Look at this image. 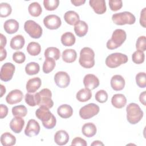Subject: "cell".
<instances>
[{
	"instance_id": "ee69618b",
	"label": "cell",
	"mask_w": 146,
	"mask_h": 146,
	"mask_svg": "<svg viewBox=\"0 0 146 146\" xmlns=\"http://www.w3.org/2000/svg\"><path fill=\"white\" fill-rule=\"evenodd\" d=\"M136 48L137 50L145 51L146 50V38L145 36H139L136 43Z\"/></svg>"
},
{
	"instance_id": "2e32d148",
	"label": "cell",
	"mask_w": 146,
	"mask_h": 146,
	"mask_svg": "<svg viewBox=\"0 0 146 146\" xmlns=\"http://www.w3.org/2000/svg\"><path fill=\"white\" fill-rule=\"evenodd\" d=\"M89 3L94 11L98 14H103L106 11L107 7L104 0H90Z\"/></svg>"
},
{
	"instance_id": "9c48e42d",
	"label": "cell",
	"mask_w": 146,
	"mask_h": 146,
	"mask_svg": "<svg viewBox=\"0 0 146 146\" xmlns=\"http://www.w3.org/2000/svg\"><path fill=\"white\" fill-rule=\"evenodd\" d=\"M39 106H45L48 108L53 107L54 102L51 99V91L48 88H43L38 92Z\"/></svg>"
},
{
	"instance_id": "74e56055",
	"label": "cell",
	"mask_w": 146,
	"mask_h": 146,
	"mask_svg": "<svg viewBox=\"0 0 146 146\" xmlns=\"http://www.w3.org/2000/svg\"><path fill=\"white\" fill-rule=\"evenodd\" d=\"M25 100L26 103L31 107H34L38 105V92L35 94L27 93L25 95Z\"/></svg>"
},
{
	"instance_id": "4fadbf2b",
	"label": "cell",
	"mask_w": 146,
	"mask_h": 146,
	"mask_svg": "<svg viewBox=\"0 0 146 146\" xmlns=\"http://www.w3.org/2000/svg\"><path fill=\"white\" fill-rule=\"evenodd\" d=\"M40 125L38 121L34 119L29 120L26 127L25 129V133L29 137L36 136L40 132Z\"/></svg>"
},
{
	"instance_id": "7dc6e473",
	"label": "cell",
	"mask_w": 146,
	"mask_h": 146,
	"mask_svg": "<svg viewBox=\"0 0 146 146\" xmlns=\"http://www.w3.org/2000/svg\"><path fill=\"white\" fill-rule=\"evenodd\" d=\"M71 145H81V146H87V143L86 141L85 140L79 137H76L74 138L72 142H71Z\"/></svg>"
},
{
	"instance_id": "ffe728a7",
	"label": "cell",
	"mask_w": 146,
	"mask_h": 146,
	"mask_svg": "<svg viewBox=\"0 0 146 146\" xmlns=\"http://www.w3.org/2000/svg\"><path fill=\"white\" fill-rule=\"evenodd\" d=\"M19 23L14 19H10L6 21L3 24L5 31L9 34L15 33L19 29Z\"/></svg>"
},
{
	"instance_id": "6da1fadb",
	"label": "cell",
	"mask_w": 146,
	"mask_h": 146,
	"mask_svg": "<svg viewBox=\"0 0 146 146\" xmlns=\"http://www.w3.org/2000/svg\"><path fill=\"white\" fill-rule=\"evenodd\" d=\"M48 109L45 106H40L35 111V115L42 121L44 127L47 129H52L56 125V120Z\"/></svg>"
},
{
	"instance_id": "8d00e7d4",
	"label": "cell",
	"mask_w": 146,
	"mask_h": 146,
	"mask_svg": "<svg viewBox=\"0 0 146 146\" xmlns=\"http://www.w3.org/2000/svg\"><path fill=\"white\" fill-rule=\"evenodd\" d=\"M12 113L15 116L25 117L27 113V110L23 105H19L14 106L12 108Z\"/></svg>"
},
{
	"instance_id": "7bdbcfd3",
	"label": "cell",
	"mask_w": 146,
	"mask_h": 146,
	"mask_svg": "<svg viewBox=\"0 0 146 146\" xmlns=\"http://www.w3.org/2000/svg\"><path fill=\"white\" fill-rule=\"evenodd\" d=\"M96 100L100 103H103L107 102L108 99V94L105 90H99L95 95Z\"/></svg>"
},
{
	"instance_id": "484cf974",
	"label": "cell",
	"mask_w": 146,
	"mask_h": 146,
	"mask_svg": "<svg viewBox=\"0 0 146 146\" xmlns=\"http://www.w3.org/2000/svg\"><path fill=\"white\" fill-rule=\"evenodd\" d=\"M97 129L96 125L92 123H85L82 128V133L87 137H91L96 133Z\"/></svg>"
},
{
	"instance_id": "4316f807",
	"label": "cell",
	"mask_w": 146,
	"mask_h": 146,
	"mask_svg": "<svg viewBox=\"0 0 146 146\" xmlns=\"http://www.w3.org/2000/svg\"><path fill=\"white\" fill-rule=\"evenodd\" d=\"M64 21L70 25H75L79 21L80 18L77 13L70 10L65 13L64 15Z\"/></svg>"
},
{
	"instance_id": "8fae6325",
	"label": "cell",
	"mask_w": 146,
	"mask_h": 146,
	"mask_svg": "<svg viewBox=\"0 0 146 146\" xmlns=\"http://www.w3.org/2000/svg\"><path fill=\"white\" fill-rule=\"evenodd\" d=\"M43 23L48 29L56 30L61 26L62 21L58 15L50 14L44 17L43 19Z\"/></svg>"
},
{
	"instance_id": "9a60e30c",
	"label": "cell",
	"mask_w": 146,
	"mask_h": 146,
	"mask_svg": "<svg viewBox=\"0 0 146 146\" xmlns=\"http://www.w3.org/2000/svg\"><path fill=\"white\" fill-rule=\"evenodd\" d=\"M23 93L19 90L11 91L6 97V101L9 104H15L21 102L23 99Z\"/></svg>"
},
{
	"instance_id": "7c38bea8",
	"label": "cell",
	"mask_w": 146,
	"mask_h": 146,
	"mask_svg": "<svg viewBox=\"0 0 146 146\" xmlns=\"http://www.w3.org/2000/svg\"><path fill=\"white\" fill-rule=\"evenodd\" d=\"M54 81L58 87L66 88L70 84V78L66 72L59 71L54 76Z\"/></svg>"
},
{
	"instance_id": "f5cc1de1",
	"label": "cell",
	"mask_w": 146,
	"mask_h": 146,
	"mask_svg": "<svg viewBox=\"0 0 146 146\" xmlns=\"http://www.w3.org/2000/svg\"><path fill=\"white\" fill-rule=\"evenodd\" d=\"M0 52H1L0 60L2 61L6 58L7 52H6V50L4 48H0Z\"/></svg>"
},
{
	"instance_id": "f6af8a7d",
	"label": "cell",
	"mask_w": 146,
	"mask_h": 146,
	"mask_svg": "<svg viewBox=\"0 0 146 146\" xmlns=\"http://www.w3.org/2000/svg\"><path fill=\"white\" fill-rule=\"evenodd\" d=\"M108 3L111 10L113 11L120 10L123 6V2L121 0H110Z\"/></svg>"
},
{
	"instance_id": "cb8c5ba5",
	"label": "cell",
	"mask_w": 146,
	"mask_h": 146,
	"mask_svg": "<svg viewBox=\"0 0 146 146\" xmlns=\"http://www.w3.org/2000/svg\"><path fill=\"white\" fill-rule=\"evenodd\" d=\"M88 25L83 21H79L74 26V31L79 37L85 36L88 32Z\"/></svg>"
},
{
	"instance_id": "5b68a950",
	"label": "cell",
	"mask_w": 146,
	"mask_h": 146,
	"mask_svg": "<svg viewBox=\"0 0 146 146\" xmlns=\"http://www.w3.org/2000/svg\"><path fill=\"white\" fill-rule=\"evenodd\" d=\"M128 56L120 52H115L109 55L106 59V64L110 68H113L128 62Z\"/></svg>"
},
{
	"instance_id": "60d3db41",
	"label": "cell",
	"mask_w": 146,
	"mask_h": 146,
	"mask_svg": "<svg viewBox=\"0 0 146 146\" xmlns=\"http://www.w3.org/2000/svg\"><path fill=\"white\" fill-rule=\"evenodd\" d=\"M59 5L58 0H44L43 5L44 8L48 11H53L55 10Z\"/></svg>"
},
{
	"instance_id": "7a4b0ae2",
	"label": "cell",
	"mask_w": 146,
	"mask_h": 146,
	"mask_svg": "<svg viewBox=\"0 0 146 146\" xmlns=\"http://www.w3.org/2000/svg\"><path fill=\"white\" fill-rule=\"evenodd\" d=\"M127 119L131 124L139 123L143 117V112L139 106L135 103H129L126 107Z\"/></svg>"
},
{
	"instance_id": "277c9868",
	"label": "cell",
	"mask_w": 146,
	"mask_h": 146,
	"mask_svg": "<svg viewBox=\"0 0 146 146\" xmlns=\"http://www.w3.org/2000/svg\"><path fill=\"white\" fill-rule=\"evenodd\" d=\"M126 38L127 34L124 30L119 29L115 30L112 33L111 38L107 42V48L113 50L118 48L124 42Z\"/></svg>"
},
{
	"instance_id": "4dcf8cb0",
	"label": "cell",
	"mask_w": 146,
	"mask_h": 146,
	"mask_svg": "<svg viewBox=\"0 0 146 146\" xmlns=\"http://www.w3.org/2000/svg\"><path fill=\"white\" fill-rule=\"evenodd\" d=\"M75 36L71 32H66L61 36V42L65 46H72L75 43Z\"/></svg>"
},
{
	"instance_id": "5bb4252c",
	"label": "cell",
	"mask_w": 146,
	"mask_h": 146,
	"mask_svg": "<svg viewBox=\"0 0 146 146\" xmlns=\"http://www.w3.org/2000/svg\"><path fill=\"white\" fill-rule=\"evenodd\" d=\"M83 84L85 88L92 90L97 88L99 85V80L94 74H89L85 75L83 79Z\"/></svg>"
},
{
	"instance_id": "9f6ffc18",
	"label": "cell",
	"mask_w": 146,
	"mask_h": 146,
	"mask_svg": "<svg viewBox=\"0 0 146 146\" xmlns=\"http://www.w3.org/2000/svg\"><path fill=\"white\" fill-rule=\"evenodd\" d=\"M0 88H1V97H2L3 94H5L6 92V88L2 84L0 85Z\"/></svg>"
},
{
	"instance_id": "f907efd6",
	"label": "cell",
	"mask_w": 146,
	"mask_h": 146,
	"mask_svg": "<svg viewBox=\"0 0 146 146\" xmlns=\"http://www.w3.org/2000/svg\"><path fill=\"white\" fill-rule=\"evenodd\" d=\"M1 38V43H0V48H4L7 43V39L5 36H4L2 34H0Z\"/></svg>"
},
{
	"instance_id": "ab89813d",
	"label": "cell",
	"mask_w": 146,
	"mask_h": 146,
	"mask_svg": "<svg viewBox=\"0 0 146 146\" xmlns=\"http://www.w3.org/2000/svg\"><path fill=\"white\" fill-rule=\"evenodd\" d=\"M145 55L143 51L137 50L135 51L132 55V59L133 63L136 64H141L144 62Z\"/></svg>"
},
{
	"instance_id": "603a6c76",
	"label": "cell",
	"mask_w": 146,
	"mask_h": 146,
	"mask_svg": "<svg viewBox=\"0 0 146 146\" xmlns=\"http://www.w3.org/2000/svg\"><path fill=\"white\" fill-rule=\"evenodd\" d=\"M25 43L24 37L22 35H17L13 37L10 40V47L15 50H20L23 48Z\"/></svg>"
},
{
	"instance_id": "e0dca14e",
	"label": "cell",
	"mask_w": 146,
	"mask_h": 146,
	"mask_svg": "<svg viewBox=\"0 0 146 146\" xmlns=\"http://www.w3.org/2000/svg\"><path fill=\"white\" fill-rule=\"evenodd\" d=\"M125 80L120 75H113L111 79V86L115 91H121L125 86Z\"/></svg>"
},
{
	"instance_id": "11a10c76",
	"label": "cell",
	"mask_w": 146,
	"mask_h": 146,
	"mask_svg": "<svg viewBox=\"0 0 146 146\" xmlns=\"http://www.w3.org/2000/svg\"><path fill=\"white\" fill-rule=\"evenodd\" d=\"M91 145H92V146L93 145H94V146H96V145H104V144L102 141H100L99 140H95L93 143H91Z\"/></svg>"
},
{
	"instance_id": "d590c367",
	"label": "cell",
	"mask_w": 146,
	"mask_h": 146,
	"mask_svg": "<svg viewBox=\"0 0 146 146\" xmlns=\"http://www.w3.org/2000/svg\"><path fill=\"white\" fill-rule=\"evenodd\" d=\"M40 70V66L36 62H30L26 64L25 67V71L27 74L33 75L37 74Z\"/></svg>"
},
{
	"instance_id": "bcb514c9",
	"label": "cell",
	"mask_w": 146,
	"mask_h": 146,
	"mask_svg": "<svg viewBox=\"0 0 146 146\" xmlns=\"http://www.w3.org/2000/svg\"><path fill=\"white\" fill-rule=\"evenodd\" d=\"M13 59L17 63L21 64L25 61L26 56L23 52L16 51L13 55Z\"/></svg>"
},
{
	"instance_id": "52a82bcc",
	"label": "cell",
	"mask_w": 146,
	"mask_h": 146,
	"mask_svg": "<svg viewBox=\"0 0 146 146\" xmlns=\"http://www.w3.org/2000/svg\"><path fill=\"white\" fill-rule=\"evenodd\" d=\"M25 31L33 38L38 39L42 35V28L33 20H28L24 24Z\"/></svg>"
},
{
	"instance_id": "d6a6232c",
	"label": "cell",
	"mask_w": 146,
	"mask_h": 146,
	"mask_svg": "<svg viewBox=\"0 0 146 146\" xmlns=\"http://www.w3.org/2000/svg\"><path fill=\"white\" fill-rule=\"evenodd\" d=\"M60 56V50L55 47H50L46 49L44 51L45 58H51L55 60H58Z\"/></svg>"
},
{
	"instance_id": "1f68e13d",
	"label": "cell",
	"mask_w": 146,
	"mask_h": 146,
	"mask_svg": "<svg viewBox=\"0 0 146 146\" xmlns=\"http://www.w3.org/2000/svg\"><path fill=\"white\" fill-rule=\"evenodd\" d=\"M28 11L31 16L37 17L41 14L42 12V9L39 3L34 2L29 5L28 7Z\"/></svg>"
},
{
	"instance_id": "b9f144b4",
	"label": "cell",
	"mask_w": 146,
	"mask_h": 146,
	"mask_svg": "<svg viewBox=\"0 0 146 146\" xmlns=\"http://www.w3.org/2000/svg\"><path fill=\"white\" fill-rule=\"evenodd\" d=\"M136 82L140 88H145L146 87V75L144 72H139L136 75Z\"/></svg>"
},
{
	"instance_id": "681fc988",
	"label": "cell",
	"mask_w": 146,
	"mask_h": 146,
	"mask_svg": "<svg viewBox=\"0 0 146 146\" xmlns=\"http://www.w3.org/2000/svg\"><path fill=\"white\" fill-rule=\"evenodd\" d=\"M0 118L3 119L7 115L8 108L6 105L1 104L0 106Z\"/></svg>"
},
{
	"instance_id": "816d5d0a",
	"label": "cell",
	"mask_w": 146,
	"mask_h": 146,
	"mask_svg": "<svg viewBox=\"0 0 146 146\" xmlns=\"http://www.w3.org/2000/svg\"><path fill=\"white\" fill-rule=\"evenodd\" d=\"M71 2L75 6H79L83 5L85 2V0H71Z\"/></svg>"
},
{
	"instance_id": "e575fe53",
	"label": "cell",
	"mask_w": 146,
	"mask_h": 146,
	"mask_svg": "<svg viewBox=\"0 0 146 146\" xmlns=\"http://www.w3.org/2000/svg\"><path fill=\"white\" fill-rule=\"evenodd\" d=\"M56 66L55 59L51 58H46L43 64V71L45 74L51 72Z\"/></svg>"
},
{
	"instance_id": "8992f818",
	"label": "cell",
	"mask_w": 146,
	"mask_h": 146,
	"mask_svg": "<svg viewBox=\"0 0 146 146\" xmlns=\"http://www.w3.org/2000/svg\"><path fill=\"white\" fill-rule=\"evenodd\" d=\"M113 22L117 25H132L135 22L136 18L133 14L128 11L115 13L112 16Z\"/></svg>"
},
{
	"instance_id": "c3c4849f",
	"label": "cell",
	"mask_w": 146,
	"mask_h": 146,
	"mask_svg": "<svg viewBox=\"0 0 146 146\" xmlns=\"http://www.w3.org/2000/svg\"><path fill=\"white\" fill-rule=\"evenodd\" d=\"M146 8L144 7L141 11L140 17V24L143 27H146Z\"/></svg>"
},
{
	"instance_id": "db71d44e",
	"label": "cell",
	"mask_w": 146,
	"mask_h": 146,
	"mask_svg": "<svg viewBox=\"0 0 146 146\" xmlns=\"http://www.w3.org/2000/svg\"><path fill=\"white\" fill-rule=\"evenodd\" d=\"M139 100L141 104L145 106V91H143L140 94Z\"/></svg>"
},
{
	"instance_id": "44dd1931",
	"label": "cell",
	"mask_w": 146,
	"mask_h": 146,
	"mask_svg": "<svg viewBox=\"0 0 146 146\" xmlns=\"http://www.w3.org/2000/svg\"><path fill=\"white\" fill-rule=\"evenodd\" d=\"M69 140V135L64 130L58 131L54 135V141L59 145L66 144Z\"/></svg>"
},
{
	"instance_id": "f35d334b",
	"label": "cell",
	"mask_w": 146,
	"mask_h": 146,
	"mask_svg": "<svg viewBox=\"0 0 146 146\" xmlns=\"http://www.w3.org/2000/svg\"><path fill=\"white\" fill-rule=\"evenodd\" d=\"M12 11L11 6L5 2H2L0 4V16L1 17H7L10 15Z\"/></svg>"
},
{
	"instance_id": "7402d4cb",
	"label": "cell",
	"mask_w": 146,
	"mask_h": 146,
	"mask_svg": "<svg viewBox=\"0 0 146 146\" xmlns=\"http://www.w3.org/2000/svg\"><path fill=\"white\" fill-rule=\"evenodd\" d=\"M111 103L112 106L116 108H122L127 103V99L123 94H115L112 97Z\"/></svg>"
},
{
	"instance_id": "836d02e7",
	"label": "cell",
	"mask_w": 146,
	"mask_h": 146,
	"mask_svg": "<svg viewBox=\"0 0 146 146\" xmlns=\"http://www.w3.org/2000/svg\"><path fill=\"white\" fill-rule=\"evenodd\" d=\"M26 50L30 55L32 56H36L40 52L41 47L38 43L31 42L28 44Z\"/></svg>"
},
{
	"instance_id": "f1b7e54d",
	"label": "cell",
	"mask_w": 146,
	"mask_h": 146,
	"mask_svg": "<svg viewBox=\"0 0 146 146\" xmlns=\"http://www.w3.org/2000/svg\"><path fill=\"white\" fill-rule=\"evenodd\" d=\"M1 142L3 146H12L16 143V138L10 132H5L1 136Z\"/></svg>"
},
{
	"instance_id": "30bf717a",
	"label": "cell",
	"mask_w": 146,
	"mask_h": 146,
	"mask_svg": "<svg viewBox=\"0 0 146 146\" xmlns=\"http://www.w3.org/2000/svg\"><path fill=\"white\" fill-rule=\"evenodd\" d=\"M15 69V66L11 63L7 62L3 64L0 72V78L1 80L4 82L10 80L13 78Z\"/></svg>"
},
{
	"instance_id": "ac0fdd59",
	"label": "cell",
	"mask_w": 146,
	"mask_h": 146,
	"mask_svg": "<svg viewBox=\"0 0 146 146\" xmlns=\"http://www.w3.org/2000/svg\"><path fill=\"white\" fill-rule=\"evenodd\" d=\"M25 125V120L19 116L13 118L10 123V128L16 133H20Z\"/></svg>"
},
{
	"instance_id": "d6986e66",
	"label": "cell",
	"mask_w": 146,
	"mask_h": 146,
	"mask_svg": "<svg viewBox=\"0 0 146 146\" xmlns=\"http://www.w3.org/2000/svg\"><path fill=\"white\" fill-rule=\"evenodd\" d=\"M42 84L41 79L38 77L30 79L26 83V90L29 93H34L40 87Z\"/></svg>"
},
{
	"instance_id": "3957f363",
	"label": "cell",
	"mask_w": 146,
	"mask_h": 146,
	"mask_svg": "<svg viewBox=\"0 0 146 146\" xmlns=\"http://www.w3.org/2000/svg\"><path fill=\"white\" fill-rule=\"evenodd\" d=\"M95 52L90 47H85L80 52L79 63L81 66L86 68H90L95 65Z\"/></svg>"
},
{
	"instance_id": "d4e9b609",
	"label": "cell",
	"mask_w": 146,
	"mask_h": 146,
	"mask_svg": "<svg viewBox=\"0 0 146 146\" xmlns=\"http://www.w3.org/2000/svg\"><path fill=\"white\" fill-rule=\"evenodd\" d=\"M57 113L62 118L67 119L70 117L72 115L73 110L70 105L62 104L58 108Z\"/></svg>"
},
{
	"instance_id": "ba28073f",
	"label": "cell",
	"mask_w": 146,
	"mask_h": 146,
	"mask_svg": "<svg viewBox=\"0 0 146 146\" xmlns=\"http://www.w3.org/2000/svg\"><path fill=\"white\" fill-rule=\"evenodd\" d=\"M100 111L99 107L95 103H89L79 110V115L84 120L89 119L96 115Z\"/></svg>"
},
{
	"instance_id": "f546056e",
	"label": "cell",
	"mask_w": 146,
	"mask_h": 146,
	"mask_svg": "<svg viewBox=\"0 0 146 146\" xmlns=\"http://www.w3.org/2000/svg\"><path fill=\"white\" fill-rule=\"evenodd\" d=\"M92 97L91 90L84 88L80 89L77 93L76 98L77 100L80 102H86L89 100Z\"/></svg>"
},
{
	"instance_id": "83f0119b",
	"label": "cell",
	"mask_w": 146,
	"mask_h": 146,
	"mask_svg": "<svg viewBox=\"0 0 146 146\" xmlns=\"http://www.w3.org/2000/svg\"><path fill=\"white\" fill-rule=\"evenodd\" d=\"M62 59L66 63H71L75 61L77 53L74 49H66L62 52Z\"/></svg>"
}]
</instances>
